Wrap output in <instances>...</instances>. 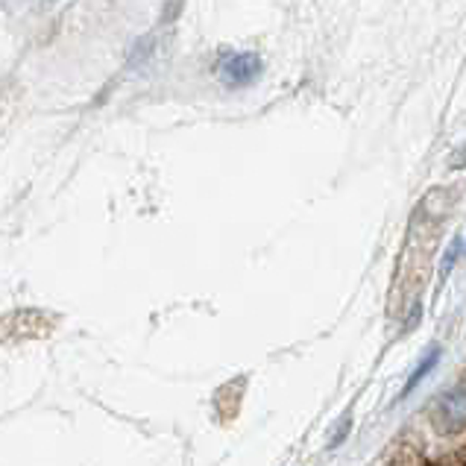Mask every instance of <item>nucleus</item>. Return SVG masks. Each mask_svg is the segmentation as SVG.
I'll return each instance as SVG.
<instances>
[{
	"instance_id": "f257e3e1",
	"label": "nucleus",
	"mask_w": 466,
	"mask_h": 466,
	"mask_svg": "<svg viewBox=\"0 0 466 466\" xmlns=\"http://www.w3.org/2000/svg\"><path fill=\"white\" fill-rule=\"evenodd\" d=\"M443 218H429L425 215V206L414 211V223H410L408 241L402 256L396 264V276H393V294H390V311L393 314H405L414 299L420 297V290L429 282L431 273V258H434V247L437 238H441V226Z\"/></svg>"
},
{
	"instance_id": "f03ea898",
	"label": "nucleus",
	"mask_w": 466,
	"mask_h": 466,
	"mask_svg": "<svg viewBox=\"0 0 466 466\" xmlns=\"http://www.w3.org/2000/svg\"><path fill=\"white\" fill-rule=\"evenodd\" d=\"M258 74H261V59L256 53H235V56H226L218 65L220 83L229 88H244L249 83H256Z\"/></svg>"
},
{
	"instance_id": "20e7f679",
	"label": "nucleus",
	"mask_w": 466,
	"mask_h": 466,
	"mask_svg": "<svg viewBox=\"0 0 466 466\" xmlns=\"http://www.w3.org/2000/svg\"><path fill=\"white\" fill-rule=\"evenodd\" d=\"M437 358H441V352H431L429 358H425V361H422V367L414 372V376H410V381H408V388H405V393H410V390H414V384H420L422 381V376H425V372H431L434 370V364H437Z\"/></svg>"
},
{
	"instance_id": "7ed1b4c3",
	"label": "nucleus",
	"mask_w": 466,
	"mask_h": 466,
	"mask_svg": "<svg viewBox=\"0 0 466 466\" xmlns=\"http://www.w3.org/2000/svg\"><path fill=\"white\" fill-rule=\"evenodd\" d=\"M434 422L446 434L466 429V384H455V388L437 399Z\"/></svg>"
}]
</instances>
